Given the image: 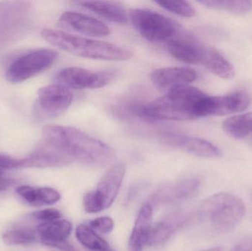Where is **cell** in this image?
Here are the masks:
<instances>
[{"instance_id": "cell-15", "label": "cell", "mask_w": 252, "mask_h": 251, "mask_svg": "<svg viewBox=\"0 0 252 251\" xmlns=\"http://www.w3.org/2000/svg\"><path fill=\"white\" fill-rule=\"evenodd\" d=\"M195 216V214L187 211H177L169 214L152 227L148 244L155 246L164 243L176 231L190 222Z\"/></svg>"}, {"instance_id": "cell-35", "label": "cell", "mask_w": 252, "mask_h": 251, "mask_svg": "<svg viewBox=\"0 0 252 251\" xmlns=\"http://www.w3.org/2000/svg\"><path fill=\"white\" fill-rule=\"evenodd\" d=\"M223 249L222 247H215L212 248V249H207V250H204L202 251H223Z\"/></svg>"}, {"instance_id": "cell-13", "label": "cell", "mask_w": 252, "mask_h": 251, "mask_svg": "<svg viewBox=\"0 0 252 251\" xmlns=\"http://www.w3.org/2000/svg\"><path fill=\"white\" fill-rule=\"evenodd\" d=\"M162 137L168 145L179 147L198 157L218 159L222 156V151L217 146L203 139L176 134H164Z\"/></svg>"}, {"instance_id": "cell-28", "label": "cell", "mask_w": 252, "mask_h": 251, "mask_svg": "<svg viewBox=\"0 0 252 251\" xmlns=\"http://www.w3.org/2000/svg\"><path fill=\"white\" fill-rule=\"evenodd\" d=\"M84 206L86 212L95 214L103 210L100 200L97 197L95 191L90 192L84 195Z\"/></svg>"}, {"instance_id": "cell-29", "label": "cell", "mask_w": 252, "mask_h": 251, "mask_svg": "<svg viewBox=\"0 0 252 251\" xmlns=\"http://www.w3.org/2000/svg\"><path fill=\"white\" fill-rule=\"evenodd\" d=\"M90 226L93 230L99 231L102 234H109L113 230L115 223L113 220L109 217H100L93 220L90 223Z\"/></svg>"}, {"instance_id": "cell-25", "label": "cell", "mask_w": 252, "mask_h": 251, "mask_svg": "<svg viewBox=\"0 0 252 251\" xmlns=\"http://www.w3.org/2000/svg\"><path fill=\"white\" fill-rule=\"evenodd\" d=\"M198 3L208 8L227 10L238 14L248 13L252 8V1L247 0H203Z\"/></svg>"}, {"instance_id": "cell-17", "label": "cell", "mask_w": 252, "mask_h": 251, "mask_svg": "<svg viewBox=\"0 0 252 251\" xmlns=\"http://www.w3.org/2000/svg\"><path fill=\"white\" fill-rule=\"evenodd\" d=\"M202 46L191 34L180 32L179 35L178 32L176 37L169 40L167 51L174 58L183 63L198 64Z\"/></svg>"}, {"instance_id": "cell-9", "label": "cell", "mask_w": 252, "mask_h": 251, "mask_svg": "<svg viewBox=\"0 0 252 251\" xmlns=\"http://www.w3.org/2000/svg\"><path fill=\"white\" fill-rule=\"evenodd\" d=\"M72 99L69 88L59 84L46 85L38 89L35 112L41 117H57L67 110Z\"/></svg>"}, {"instance_id": "cell-23", "label": "cell", "mask_w": 252, "mask_h": 251, "mask_svg": "<svg viewBox=\"0 0 252 251\" xmlns=\"http://www.w3.org/2000/svg\"><path fill=\"white\" fill-rule=\"evenodd\" d=\"M223 128L233 138H245L252 132V112L228 118L223 122Z\"/></svg>"}, {"instance_id": "cell-11", "label": "cell", "mask_w": 252, "mask_h": 251, "mask_svg": "<svg viewBox=\"0 0 252 251\" xmlns=\"http://www.w3.org/2000/svg\"><path fill=\"white\" fill-rule=\"evenodd\" d=\"M21 160L24 168L62 167L74 162L69 155L43 141L28 157Z\"/></svg>"}, {"instance_id": "cell-20", "label": "cell", "mask_w": 252, "mask_h": 251, "mask_svg": "<svg viewBox=\"0 0 252 251\" xmlns=\"http://www.w3.org/2000/svg\"><path fill=\"white\" fill-rule=\"evenodd\" d=\"M76 3L114 23L126 24L127 22L125 8L117 1H78Z\"/></svg>"}, {"instance_id": "cell-8", "label": "cell", "mask_w": 252, "mask_h": 251, "mask_svg": "<svg viewBox=\"0 0 252 251\" xmlns=\"http://www.w3.org/2000/svg\"><path fill=\"white\" fill-rule=\"evenodd\" d=\"M250 94L236 91L224 96L207 95L198 103L196 108L198 118L208 116H223L245 111L251 104Z\"/></svg>"}, {"instance_id": "cell-16", "label": "cell", "mask_w": 252, "mask_h": 251, "mask_svg": "<svg viewBox=\"0 0 252 251\" xmlns=\"http://www.w3.org/2000/svg\"><path fill=\"white\" fill-rule=\"evenodd\" d=\"M150 78L157 88L170 91L193 82L197 78V74L189 67H165L156 69Z\"/></svg>"}, {"instance_id": "cell-14", "label": "cell", "mask_w": 252, "mask_h": 251, "mask_svg": "<svg viewBox=\"0 0 252 251\" xmlns=\"http://www.w3.org/2000/svg\"><path fill=\"white\" fill-rule=\"evenodd\" d=\"M126 172L125 164H116L107 171L99 182L95 193L103 210L110 207L115 202L122 186Z\"/></svg>"}, {"instance_id": "cell-7", "label": "cell", "mask_w": 252, "mask_h": 251, "mask_svg": "<svg viewBox=\"0 0 252 251\" xmlns=\"http://www.w3.org/2000/svg\"><path fill=\"white\" fill-rule=\"evenodd\" d=\"M117 76L115 70L93 72L84 68L66 67L56 75L58 84L72 89H94L109 85Z\"/></svg>"}, {"instance_id": "cell-22", "label": "cell", "mask_w": 252, "mask_h": 251, "mask_svg": "<svg viewBox=\"0 0 252 251\" xmlns=\"http://www.w3.org/2000/svg\"><path fill=\"white\" fill-rule=\"evenodd\" d=\"M72 230V225L69 221L58 220L40 224L37 226L36 232L41 243L47 246L49 243L66 240Z\"/></svg>"}, {"instance_id": "cell-10", "label": "cell", "mask_w": 252, "mask_h": 251, "mask_svg": "<svg viewBox=\"0 0 252 251\" xmlns=\"http://www.w3.org/2000/svg\"><path fill=\"white\" fill-rule=\"evenodd\" d=\"M201 181L195 177H189L158 188L151 198L153 205L170 204L189 200L198 193Z\"/></svg>"}, {"instance_id": "cell-18", "label": "cell", "mask_w": 252, "mask_h": 251, "mask_svg": "<svg viewBox=\"0 0 252 251\" xmlns=\"http://www.w3.org/2000/svg\"><path fill=\"white\" fill-rule=\"evenodd\" d=\"M153 206L149 203L142 206L135 221L128 241V251H142L148 244L152 229Z\"/></svg>"}, {"instance_id": "cell-34", "label": "cell", "mask_w": 252, "mask_h": 251, "mask_svg": "<svg viewBox=\"0 0 252 251\" xmlns=\"http://www.w3.org/2000/svg\"><path fill=\"white\" fill-rule=\"evenodd\" d=\"M14 183V180L0 178V192L7 190L8 187L13 185Z\"/></svg>"}, {"instance_id": "cell-19", "label": "cell", "mask_w": 252, "mask_h": 251, "mask_svg": "<svg viewBox=\"0 0 252 251\" xmlns=\"http://www.w3.org/2000/svg\"><path fill=\"white\" fill-rule=\"evenodd\" d=\"M198 64L223 79L229 80L235 76V68L232 63L213 47L202 46Z\"/></svg>"}, {"instance_id": "cell-30", "label": "cell", "mask_w": 252, "mask_h": 251, "mask_svg": "<svg viewBox=\"0 0 252 251\" xmlns=\"http://www.w3.org/2000/svg\"><path fill=\"white\" fill-rule=\"evenodd\" d=\"M62 215L59 210L55 209H47L44 210L36 211L32 212V217L38 221L43 223L58 221L62 218Z\"/></svg>"}, {"instance_id": "cell-26", "label": "cell", "mask_w": 252, "mask_h": 251, "mask_svg": "<svg viewBox=\"0 0 252 251\" xmlns=\"http://www.w3.org/2000/svg\"><path fill=\"white\" fill-rule=\"evenodd\" d=\"M2 240L7 246L31 244L36 240V235L29 230H11L3 234Z\"/></svg>"}, {"instance_id": "cell-5", "label": "cell", "mask_w": 252, "mask_h": 251, "mask_svg": "<svg viewBox=\"0 0 252 251\" xmlns=\"http://www.w3.org/2000/svg\"><path fill=\"white\" fill-rule=\"evenodd\" d=\"M129 16L137 32L151 42L170 40L179 30L174 21L154 10L132 9L129 12Z\"/></svg>"}, {"instance_id": "cell-32", "label": "cell", "mask_w": 252, "mask_h": 251, "mask_svg": "<svg viewBox=\"0 0 252 251\" xmlns=\"http://www.w3.org/2000/svg\"><path fill=\"white\" fill-rule=\"evenodd\" d=\"M47 246L62 251H77L76 249L70 243H68L66 240L49 243Z\"/></svg>"}, {"instance_id": "cell-21", "label": "cell", "mask_w": 252, "mask_h": 251, "mask_svg": "<svg viewBox=\"0 0 252 251\" xmlns=\"http://www.w3.org/2000/svg\"><path fill=\"white\" fill-rule=\"evenodd\" d=\"M16 193L28 204L35 207L54 204L61 199L60 193L50 187L20 186L16 188Z\"/></svg>"}, {"instance_id": "cell-1", "label": "cell", "mask_w": 252, "mask_h": 251, "mask_svg": "<svg viewBox=\"0 0 252 251\" xmlns=\"http://www.w3.org/2000/svg\"><path fill=\"white\" fill-rule=\"evenodd\" d=\"M42 141L85 165L104 166L116 157L110 146L72 127L46 125L42 129Z\"/></svg>"}, {"instance_id": "cell-31", "label": "cell", "mask_w": 252, "mask_h": 251, "mask_svg": "<svg viewBox=\"0 0 252 251\" xmlns=\"http://www.w3.org/2000/svg\"><path fill=\"white\" fill-rule=\"evenodd\" d=\"M22 167V160L0 153V169H13Z\"/></svg>"}, {"instance_id": "cell-3", "label": "cell", "mask_w": 252, "mask_h": 251, "mask_svg": "<svg viewBox=\"0 0 252 251\" xmlns=\"http://www.w3.org/2000/svg\"><path fill=\"white\" fill-rule=\"evenodd\" d=\"M41 34L52 45L78 57L94 60H126L132 56L131 52L125 47L76 36L63 31L45 28Z\"/></svg>"}, {"instance_id": "cell-27", "label": "cell", "mask_w": 252, "mask_h": 251, "mask_svg": "<svg viewBox=\"0 0 252 251\" xmlns=\"http://www.w3.org/2000/svg\"><path fill=\"white\" fill-rule=\"evenodd\" d=\"M157 4L178 16L182 17H192L195 15L193 7L186 1H156Z\"/></svg>"}, {"instance_id": "cell-37", "label": "cell", "mask_w": 252, "mask_h": 251, "mask_svg": "<svg viewBox=\"0 0 252 251\" xmlns=\"http://www.w3.org/2000/svg\"></svg>"}, {"instance_id": "cell-24", "label": "cell", "mask_w": 252, "mask_h": 251, "mask_svg": "<svg viewBox=\"0 0 252 251\" xmlns=\"http://www.w3.org/2000/svg\"><path fill=\"white\" fill-rule=\"evenodd\" d=\"M78 241L87 249L94 251H109L107 242L102 239L93 228L87 225H78L75 231Z\"/></svg>"}, {"instance_id": "cell-36", "label": "cell", "mask_w": 252, "mask_h": 251, "mask_svg": "<svg viewBox=\"0 0 252 251\" xmlns=\"http://www.w3.org/2000/svg\"><path fill=\"white\" fill-rule=\"evenodd\" d=\"M3 173H4V170H2V169H0V178H1V175H3Z\"/></svg>"}, {"instance_id": "cell-2", "label": "cell", "mask_w": 252, "mask_h": 251, "mask_svg": "<svg viewBox=\"0 0 252 251\" xmlns=\"http://www.w3.org/2000/svg\"><path fill=\"white\" fill-rule=\"evenodd\" d=\"M207 94L189 85H182L170 90L164 97L146 104L135 105L131 111L145 122L182 121L196 119L198 103Z\"/></svg>"}, {"instance_id": "cell-12", "label": "cell", "mask_w": 252, "mask_h": 251, "mask_svg": "<svg viewBox=\"0 0 252 251\" xmlns=\"http://www.w3.org/2000/svg\"><path fill=\"white\" fill-rule=\"evenodd\" d=\"M59 24L63 29L90 36L104 37L110 33V29L103 22L76 12H65L59 18Z\"/></svg>"}, {"instance_id": "cell-6", "label": "cell", "mask_w": 252, "mask_h": 251, "mask_svg": "<svg viewBox=\"0 0 252 251\" xmlns=\"http://www.w3.org/2000/svg\"><path fill=\"white\" fill-rule=\"evenodd\" d=\"M58 56L57 52L51 49H38L26 53L9 66L5 78L12 84L24 82L51 67Z\"/></svg>"}, {"instance_id": "cell-33", "label": "cell", "mask_w": 252, "mask_h": 251, "mask_svg": "<svg viewBox=\"0 0 252 251\" xmlns=\"http://www.w3.org/2000/svg\"><path fill=\"white\" fill-rule=\"evenodd\" d=\"M232 251H252V240H245L237 245Z\"/></svg>"}, {"instance_id": "cell-4", "label": "cell", "mask_w": 252, "mask_h": 251, "mask_svg": "<svg viewBox=\"0 0 252 251\" xmlns=\"http://www.w3.org/2000/svg\"><path fill=\"white\" fill-rule=\"evenodd\" d=\"M245 213V204L239 197L220 193L204 200L196 215L209 221L216 231L225 233L232 231Z\"/></svg>"}]
</instances>
